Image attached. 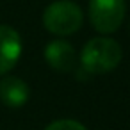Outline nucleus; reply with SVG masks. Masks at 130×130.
Here are the masks:
<instances>
[{
	"label": "nucleus",
	"instance_id": "0eeeda50",
	"mask_svg": "<svg viewBox=\"0 0 130 130\" xmlns=\"http://www.w3.org/2000/svg\"><path fill=\"white\" fill-rule=\"evenodd\" d=\"M45 130H87V128L77 119H57L50 123Z\"/></svg>",
	"mask_w": 130,
	"mask_h": 130
},
{
	"label": "nucleus",
	"instance_id": "423d86ee",
	"mask_svg": "<svg viewBox=\"0 0 130 130\" xmlns=\"http://www.w3.org/2000/svg\"><path fill=\"white\" fill-rule=\"evenodd\" d=\"M45 59L57 71H70L75 66V50L68 41L54 39L45 46Z\"/></svg>",
	"mask_w": 130,
	"mask_h": 130
},
{
	"label": "nucleus",
	"instance_id": "f03ea898",
	"mask_svg": "<svg viewBox=\"0 0 130 130\" xmlns=\"http://www.w3.org/2000/svg\"><path fill=\"white\" fill-rule=\"evenodd\" d=\"M43 25L55 36H70L82 27V11L70 0H57L45 9Z\"/></svg>",
	"mask_w": 130,
	"mask_h": 130
},
{
	"label": "nucleus",
	"instance_id": "20e7f679",
	"mask_svg": "<svg viewBox=\"0 0 130 130\" xmlns=\"http://www.w3.org/2000/svg\"><path fill=\"white\" fill-rule=\"evenodd\" d=\"M22 55V38L9 27L0 25V75L9 73Z\"/></svg>",
	"mask_w": 130,
	"mask_h": 130
},
{
	"label": "nucleus",
	"instance_id": "7ed1b4c3",
	"mask_svg": "<svg viewBox=\"0 0 130 130\" xmlns=\"http://www.w3.org/2000/svg\"><path fill=\"white\" fill-rule=\"evenodd\" d=\"M125 18V0H91L89 20L100 34H110L119 29Z\"/></svg>",
	"mask_w": 130,
	"mask_h": 130
},
{
	"label": "nucleus",
	"instance_id": "f257e3e1",
	"mask_svg": "<svg viewBox=\"0 0 130 130\" xmlns=\"http://www.w3.org/2000/svg\"><path fill=\"white\" fill-rule=\"evenodd\" d=\"M123 52L119 43L110 38H94L86 43L80 52V64L89 75L112 71L121 62Z\"/></svg>",
	"mask_w": 130,
	"mask_h": 130
},
{
	"label": "nucleus",
	"instance_id": "39448f33",
	"mask_svg": "<svg viewBox=\"0 0 130 130\" xmlns=\"http://www.w3.org/2000/svg\"><path fill=\"white\" fill-rule=\"evenodd\" d=\"M29 98H30V89L25 80L11 75L2 77V80H0V102L6 107L20 109L29 102Z\"/></svg>",
	"mask_w": 130,
	"mask_h": 130
}]
</instances>
